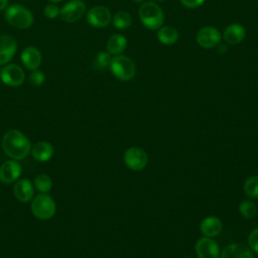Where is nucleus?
I'll return each mask as SVG.
<instances>
[{
    "label": "nucleus",
    "instance_id": "0eeeda50",
    "mask_svg": "<svg viewBox=\"0 0 258 258\" xmlns=\"http://www.w3.org/2000/svg\"><path fill=\"white\" fill-rule=\"evenodd\" d=\"M86 9V3L83 0H71L60 8L59 17L64 22L72 23L82 18Z\"/></svg>",
    "mask_w": 258,
    "mask_h": 258
},
{
    "label": "nucleus",
    "instance_id": "a211bd4d",
    "mask_svg": "<svg viewBox=\"0 0 258 258\" xmlns=\"http://www.w3.org/2000/svg\"><path fill=\"white\" fill-rule=\"evenodd\" d=\"M53 153L54 148L51 143L47 141H38L31 147L32 157L39 162H45L49 160Z\"/></svg>",
    "mask_w": 258,
    "mask_h": 258
},
{
    "label": "nucleus",
    "instance_id": "e433bc0d",
    "mask_svg": "<svg viewBox=\"0 0 258 258\" xmlns=\"http://www.w3.org/2000/svg\"><path fill=\"white\" fill-rule=\"evenodd\" d=\"M0 74H1V70H0Z\"/></svg>",
    "mask_w": 258,
    "mask_h": 258
},
{
    "label": "nucleus",
    "instance_id": "39448f33",
    "mask_svg": "<svg viewBox=\"0 0 258 258\" xmlns=\"http://www.w3.org/2000/svg\"><path fill=\"white\" fill-rule=\"evenodd\" d=\"M30 210L39 220H49L56 212V204L48 194H39L32 199Z\"/></svg>",
    "mask_w": 258,
    "mask_h": 258
},
{
    "label": "nucleus",
    "instance_id": "393cba45",
    "mask_svg": "<svg viewBox=\"0 0 258 258\" xmlns=\"http://www.w3.org/2000/svg\"><path fill=\"white\" fill-rule=\"evenodd\" d=\"M239 212L243 218L252 219L257 213V208L252 201L244 200L239 205Z\"/></svg>",
    "mask_w": 258,
    "mask_h": 258
},
{
    "label": "nucleus",
    "instance_id": "423d86ee",
    "mask_svg": "<svg viewBox=\"0 0 258 258\" xmlns=\"http://www.w3.org/2000/svg\"><path fill=\"white\" fill-rule=\"evenodd\" d=\"M0 80L9 87H19L25 80V73L18 64H5L1 69Z\"/></svg>",
    "mask_w": 258,
    "mask_h": 258
},
{
    "label": "nucleus",
    "instance_id": "72a5a7b5",
    "mask_svg": "<svg viewBox=\"0 0 258 258\" xmlns=\"http://www.w3.org/2000/svg\"><path fill=\"white\" fill-rule=\"evenodd\" d=\"M132 1H134L135 3H143L144 2V0H132Z\"/></svg>",
    "mask_w": 258,
    "mask_h": 258
},
{
    "label": "nucleus",
    "instance_id": "dca6fc26",
    "mask_svg": "<svg viewBox=\"0 0 258 258\" xmlns=\"http://www.w3.org/2000/svg\"><path fill=\"white\" fill-rule=\"evenodd\" d=\"M220 258H254L249 247L242 243L227 245L220 253Z\"/></svg>",
    "mask_w": 258,
    "mask_h": 258
},
{
    "label": "nucleus",
    "instance_id": "20e7f679",
    "mask_svg": "<svg viewBox=\"0 0 258 258\" xmlns=\"http://www.w3.org/2000/svg\"><path fill=\"white\" fill-rule=\"evenodd\" d=\"M109 68L113 76L122 82L132 80L136 73V68L133 60L123 54L112 57Z\"/></svg>",
    "mask_w": 258,
    "mask_h": 258
},
{
    "label": "nucleus",
    "instance_id": "5701e85b",
    "mask_svg": "<svg viewBox=\"0 0 258 258\" xmlns=\"http://www.w3.org/2000/svg\"><path fill=\"white\" fill-rule=\"evenodd\" d=\"M131 16L126 11H119L112 17V23L114 27L120 30L127 29L131 25Z\"/></svg>",
    "mask_w": 258,
    "mask_h": 258
},
{
    "label": "nucleus",
    "instance_id": "f257e3e1",
    "mask_svg": "<svg viewBox=\"0 0 258 258\" xmlns=\"http://www.w3.org/2000/svg\"><path fill=\"white\" fill-rule=\"evenodd\" d=\"M31 142L24 133L19 130H8L2 139V148L11 159L21 160L31 152Z\"/></svg>",
    "mask_w": 258,
    "mask_h": 258
},
{
    "label": "nucleus",
    "instance_id": "a878e982",
    "mask_svg": "<svg viewBox=\"0 0 258 258\" xmlns=\"http://www.w3.org/2000/svg\"><path fill=\"white\" fill-rule=\"evenodd\" d=\"M111 59H112L111 54L108 51H101L96 56V60H95L96 67L100 70H104L110 67Z\"/></svg>",
    "mask_w": 258,
    "mask_h": 258
},
{
    "label": "nucleus",
    "instance_id": "c9c22d12",
    "mask_svg": "<svg viewBox=\"0 0 258 258\" xmlns=\"http://www.w3.org/2000/svg\"><path fill=\"white\" fill-rule=\"evenodd\" d=\"M185 258H189V257H185Z\"/></svg>",
    "mask_w": 258,
    "mask_h": 258
},
{
    "label": "nucleus",
    "instance_id": "cd10ccee",
    "mask_svg": "<svg viewBox=\"0 0 258 258\" xmlns=\"http://www.w3.org/2000/svg\"><path fill=\"white\" fill-rule=\"evenodd\" d=\"M43 13H44L45 17H47L48 19H54V18H56V17L59 16L60 9H59V7L56 5V3H50V4H47V5L44 7Z\"/></svg>",
    "mask_w": 258,
    "mask_h": 258
},
{
    "label": "nucleus",
    "instance_id": "f03ea898",
    "mask_svg": "<svg viewBox=\"0 0 258 258\" xmlns=\"http://www.w3.org/2000/svg\"><path fill=\"white\" fill-rule=\"evenodd\" d=\"M138 15L142 24L150 30L158 29L163 25L164 13L162 9L153 1L141 3L138 10Z\"/></svg>",
    "mask_w": 258,
    "mask_h": 258
},
{
    "label": "nucleus",
    "instance_id": "7ed1b4c3",
    "mask_svg": "<svg viewBox=\"0 0 258 258\" xmlns=\"http://www.w3.org/2000/svg\"><path fill=\"white\" fill-rule=\"evenodd\" d=\"M5 19L13 27L25 29L32 25L33 15L24 6L20 4H12L5 10Z\"/></svg>",
    "mask_w": 258,
    "mask_h": 258
},
{
    "label": "nucleus",
    "instance_id": "4c0bfd02",
    "mask_svg": "<svg viewBox=\"0 0 258 258\" xmlns=\"http://www.w3.org/2000/svg\"><path fill=\"white\" fill-rule=\"evenodd\" d=\"M257 258H258V257H257Z\"/></svg>",
    "mask_w": 258,
    "mask_h": 258
},
{
    "label": "nucleus",
    "instance_id": "2eb2a0df",
    "mask_svg": "<svg viewBox=\"0 0 258 258\" xmlns=\"http://www.w3.org/2000/svg\"><path fill=\"white\" fill-rule=\"evenodd\" d=\"M20 58H21L23 66L27 70L35 71L39 68V66L41 63L42 55L38 48H36L35 46H32V45H29L22 50Z\"/></svg>",
    "mask_w": 258,
    "mask_h": 258
},
{
    "label": "nucleus",
    "instance_id": "aec40b11",
    "mask_svg": "<svg viewBox=\"0 0 258 258\" xmlns=\"http://www.w3.org/2000/svg\"><path fill=\"white\" fill-rule=\"evenodd\" d=\"M126 46H127V39H126V37L124 35H122V34H119V33L113 34L108 39L107 44H106L107 51L110 54H113V55L121 54L125 50Z\"/></svg>",
    "mask_w": 258,
    "mask_h": 258
},
{
    "label": "nucleus",
    "instance_id": "6ab92c4d",
    "mask_svg": "<svg viewBox=\"0 0 258 258\" xmlns=\"http://www.w3.org/2000/svg\"><path fill=\"white\" fill-rule=\"evenodd\" d=\"M222 222L219 218L215 216H210L205 218L200 226L201 232L204 236L214 238L222 232Z\"/></svg>",
    "mask_w": 258,
    "mask_h": 258
},
{
    "label": "nucleus",
    "instance_id": "ddd939ff",
    "mask_svg": "<svg viewBox=\"0 0 258 258\" xmlns=\"http://www.w3.org/2000/svg\"><path fill=\"white\" fill-rule=\"evenodd\" d=\"M17 50V41L12 35H0V66L7 64Z\"/></svg>",
    "mask_w": 258,
    "mask_h": 258
},
{
    "label": "nucleus",
    "instance_id": "b1692460",
    "mask_svg": "<svg viewBox=\"0 0 258 258\" xmlns=\"http://www.w3.org/2000/svg\"><path fill=\"white\" fill-rule=\"evenodd\" d=\"M244 192L247 197L258 199V175L248 177L243 184Z\"/></svg>",
    "mask_w": 258,
    "mask_h": 258
},
{
    "label": "nucleus",
    "instance_id": "f704fd0d",
    "mask_svg": "<svg viewBox=\"0 0 258 258\" xmlns=\"http://www.w3.org/2000/svg\"><path fill=\"white\" fill-rule=\"evenodd\" d=\"M152 1H156V2H161V1H164V0H152Z\"/></svg>",
    "mask_w": 258,
    "mask_h": 258
},
{
    "label": "nucleus",
    "instance_id": "c756f323",
    "mask_svg": "<svg viewBox=\"0 0 258 258\" xmlns=\"http://www.w3.org/2000/svg\"><path fill=\"white\" fill-rule=\"evenodd\" d=\"M205 2V0H180V3L189 9H194V8H198L200 7L203 3Z\"/></svg>",
    "mask_w": 258,
    "mask_h": 258
},
{
    "label": "nucleus",
    "instance_id": "2f4dec72",
    "mask_svg": "<svg viewBox=\"0 0 258 258\" xmlns=\"http://www.w3.org/2000/svg\"><path fill=\"white\" fill-rule=\"evenodd\" d=\"M8 2L9 0H0V11L6 10V8L8 7Z\"/></svg>",
    "mask_w": 258,
    "mask_h": 258
},
{
    "label": "nucleus",
    "instance_id": "4be33fe9",
    "mask_svg": "<svg viewBox=\"0 0 258 258\" xmlns=\"http://www.w3.org/2000/svg\"><path fill=\"white\" fill-rule=\"evenodd\" d=\"M33 185L40 194H48L52 187L51 177L45 173H40L34 178Z\"/></svg>",
    "mask_w": 258,
    "mask_h": 258
},
{
    "label": "nucleus",
    "instance_id": "6e6552de",
    "mask_svg": "<svg viewBox=\"0 0 258 258\" xmlns=\"http://www.w3.org/2000/svg\"><path fill=\"white\" fill-rule=\"evenodd\" d=\"M148 161L146 152L140 147H129L124 153V162L128 168L134 171L143 169Z\"/></svg>",
    "mask_w": 258,
    "mask_h": 258
},
{
    "label": "nucleus",
    "instance_id": "f8f14e48",
    "mask_svg": "<svg viewBox=\"0 0 258 258\" xmlns=\"http://www.w3.org/2000/svg\"><path fill=\"white\" fill-rule=\"evenodd\" d=\"M22 172V166L15 159H8L0 165V181L9 184L19 179Z\"/></svg>",
    "mask_w": 258,
    "mask_h": 258
},
{
    "label": "nucleus",
    "instance_id": "f3484780",
    "mask_svg": "<svg viewBox=\"0 0 258 258\" xmlns=\"http://www.w3.org/2000/svg\"><path fill=\"white\" fill-rule=\"evenodd\" d=\"M246 36V30L243 25L239 23H232L228 25L224 32H223V38L228 44H238L244 40Z\"/></svg>",
    "mask_w": 258,
    "mask_h": 258
},
{
    "label": "nucleus",
    "instance_id": "bb28decb",
    "mask_svg": "<svg viewBox=\"0 0 258 258\" xmlns=\"http://www.w3.org/2000/svg\"><path fill=\"white\" fill-rule=\"evenodd\" d=\"M44 81H45V76L41 71H38V70L31 71V74L29 75V82L31 85L35 87H39L44 83Z\"/></svg>",
    "mask_w": 258,
    "mask_h": 258
},
{
    "label": "nucleus",
    "instance_id": "1a4fd4ad",
    "mask_svg": "<svg viewBox=\"0 0 258 258\" xmlns=\"http://www.w3.org/2000/svg\"><path fill=\"white\" fill-rule=\"evenodd\" d=\"M88 23L96 28H103L112 22V14L105 6H94L87 12Z\"/></svg>",
    "mask_w": 258,
    "mask_h": 258
},
{
    "label": "nucleus",
    "instance_id": "c85d7f7f",
    "mask_svg": "<svg viewBox=\"0 0 258 258\" xmlns=\"http://www.w3.org/2000/svg\"><path fill=\"white\" fill-rule=\"evenodd\" d=\"M248 245L252 251L258 253V228H255L249 234Z\"/></svg>",
    "mask_w": 258,
    "mask_h": 258
},
{
    "label": "nucleus",
    "instance_id": "412c9836",
    "mask_svg": "<svg viewBox=\"0 0 258 258\" xmlns=\"http://www.w3.org/2000/svg\"><path fill=\"white\" fill-rule=\"evenodd\" d=\"M157 38L162 44L171 45L177 41L178 32L173 26L162 25L158 28Z\"/></svg>",
    "mask_w": 258,
    "mask_h": 258
},
{
    "label": "nucleus",
    "instance_id": "473e14b6",
    "mask_svg": "<svg viewBox=\"0 0 258 258\" xmlns=\"http://www.w3.org/2000/svg\"><path fill=\"white\" fill-rule=\"evenodd\" d=\"M49 2H51V3H58V2H60L61 0H48Z\"/></svg>",
    "mask_w": 258,
    "mask_h": 258
},
{
    "label": "nucleus",
    "instance_id": "4468645a",
    "mask_svg": "<svg viewBox=\"0 0 258 258\" xmlns=\"http://www.w3.org/2000/svg\"><path fill=\"white\" fill-rule=\"evenodd\" d=\"M33 182L28 178L17 179L13 184V195L21 203H28L32 201L34 196Z\"/></svg>",
    "mask_w": 258,
    "mask_h": 258
},
{
    "label": "nucleus",
    "instance_id": "9b49d317",
    "mask_svg": "<svg viewBox=\"0 0 258 258\" xmlns=\"http://www.w3.org/2000/svg\"><path fill=\"white\" fill-rule=\"evenodd\" d=\"M196 253L198 258H220L218 243L210 237H202L196 242Z\"/></svg>",
    "mask_w": 258,
    "mask_h": 258
},
{
    "label": "nucleus",
    "instance_id": "7c9ffc66",
    "mask_svg": "<svg viewBox=\"0 0 258 258\" xmlns=\"http://www.w3.org/2000/svg\"><path fill=\"white\" fill-rule=\"evenodd\" d=\"M217 46H218V48H217V51H218L219 53H222V54H224V53L227 51V46H226L225 44H221V43H219Z\"/></svg>",
    "mask_w": 258,
    "mask_h": 258
},
{
    "label": "nucleus",
    "instance_id": "9d476101",
    "mask_svg": "<svg viewBox=\"0 0 258 258\" xmlns=\"http://www.w3.org/2000/svg\"><path fill=\"white\" fill-rule=\"evenodd\" d=\"M221 32L213 26L202 27L197 35L196 40L200 46L203 48H213L221 42Z\"/></svg>",
    "mask_w": 258,
    "mask_h": 258
}]
</instances>
